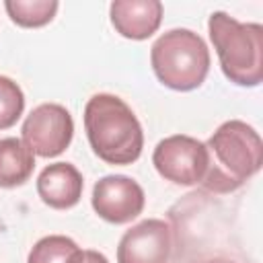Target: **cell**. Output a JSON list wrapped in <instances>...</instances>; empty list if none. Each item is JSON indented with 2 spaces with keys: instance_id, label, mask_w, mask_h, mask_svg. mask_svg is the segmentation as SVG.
Instances as JSON below:
<instances>
[{
  "instance_id": "1",
  "label": "cell",
  "mask_w": 263,
  "mask_h": 263,
  "mask_svg": "<svg viewBox=\"0 0 263 263\" xmlns=\"http://www.w3.org/2000/svg\"><path fill=\"white\" fill-rule=\"evenodd\" d=\"M205 148L208 171L201 185L212 193H232L261 171L263 142L247 121H224L210 136Z\"/></svg>"
},
{
  "instance_id": "2",
  "label": "cell",
  "mask_w": 263,
  "mask_h": 263,
  "mask_svg": "<svg viewBox=\"0 0 263 263\" xmlns=\"http://www.w3.org/2000/svg\"><path fill=\"white\" fill-rule=\"evenodd\" d=\"M84 129L92 152L107 164H132L144 148L142 125L132 107L111 92H97L84 107Z\"/></svg>"
},
{
  "instance_id": "3",
  "label": "cell",
  "mask_w": 263,
  "mask_h": 263,
  "mask_svg": "<svg viewBox=\"0 0 263 263\" xmlns=\"http://www.w3.org/2000/svg\"><path fill=\"white\" fill-rule=\"evenodd\" d=\"M208 33L224 76L238 86H259L263 78V27L240 23L216 10L208 18Z\"/></svg>"
},
{
  "instance_id": "4",
  "label": "cell",
  "mask_w": 263,
  "mask_h": 263,
  "mask_svg": "<svg viewBox=\"0 0 263 263\" xmlns=\"http://www.w3.org/2000/svg\"><path fill=\"white\" fill-rule=\"evenodd\" d=\"M150 64L160 84L187 92L203 84L210 72V49L195 31L171 29L154 41Z\"/></svg>"
},
{
  "instance_id": "5",
  "label": "cell",
  "mask_w": 263,
  "mask_h": 263,
  "mask_svg": "<svg viewBox=\"0 0 263 263\" xmlns=\"http://www.w3.org/2000/svg\"><path fill=\"white\" fill-rule=\"evenodd\" d=\"M152 164L156 173L175 185L191 187L203 181L208 171V148L205 142L175 134L160 140L152 152Z\"/></svg>"
},
{
  "instance_id": "6",
  "label": "cell",
  "mask_w": 263,
  "mask_h": 263,
  "mask_svg": "<svg viewBox=\"0 0 263 263\" xmlns=\"http://www.w3.org/2000/svg\"><path fill=\"white\" fill-rule=\"evenodd\" d=\"M23 142L43 158L60 156L74 138V119L60 103L37 105L23 121Z\"/></svg>"
},
{
  "instance_id": "7",
  "label": "cell",
  "mask_w": 263,
  "mask_h": 263,
  "mask_svg": "<svg viewBox=\"0 0 263 263\" xmlns=\"http://www.w3.org/2000/svg\"><path fill=\"white\" fill-rule=\"evenodd\" d=\"M92 210L109 224H127L136 220L146 205L144 189L125 175H105L92 187Z\"/></svg>"
},
{
  "instance_id": "8",
  "label": "cell",
  "mask_w": 263,
  "mask_h": 263,
  "mask_svg": "<svg viewBox=\"0 0 263 263\" xmlns=\"http://www.w3.org/2000/svg\"><path fill=\"white\" fill-rule=\"evenodd\" d=\"M171 253V224L158 218H148L123 232L117 245V263H168Z\"/></svg>"
},
{
  "instance_id": "9",
  "label": "cell",
  "mask_w": 263,
  "mask_h": 263,
  "mask_svg": "<svg viewBox=\"0 0 263 263\" xmlns=\"http://www.w3.org/2000/svg\"><path fill=\"white\" fill-rule=\"evenodd\" d=\"M111 25L132 41L152 37L162 21V2L158 0H115L109 6Z\"/></svg>"
},
{
  "instance_id": "10",
  "label": "cell",
  "mask_w": 263,
  "mask_h": 263,
  "mask_svg": "<svg viewBox=\"0 0 263 263\" xmlns=\"http://www.w3.org/2000/svg\"><path fill=\"white\" fill-rule=\"evenodd\" d=\"M84 189V179L80 171L70 162L47 164L37 177V195L41 201L53 210L74 208Z\"/></svg>"
},
{
  "instance_id": "11",
  "label": "cell",
  "mask_w": 263,
  "mask_h": 263,
  "mask_svg": "<svg viewBox=\"0 0 263 263\" xmlns=\"http://www.w3.org/2000/svg\"><path fill=\"white\" fill-rule=\"evenodd\" d=\"M35 168V154L21 138H0V189L25 185Z\"/></svg>"
},
{
  "instance_id": "12",
  "label": "cell",
  "mask_w": 263,
  "mask_h": 263,
  "mask_svg": "<svg viewBox=\"0 0 263 263\" xmlns=\"http://www.w3.org/2000/svg\"><path fill=\"white\" fill-rule=\"evenodd\" d=\"M27 263H84V251L70 236L49 234L33 245Z\"/></svg>"
},
{
  "instance_id": "13",
  "label": "cell",
  "mask_w": 263,
  "mask_h": 263,
  "mask_svg": "<svg viewBox=\"0 0 263 263\" xmlns=\"http://www.w3.org/2000/svg\"><path fill=\"white\" fill-rule=\"evenodd\" d=\"M4 8L14 25L23 29H37L53 21L60 8V2L55 0H6Z\"/></svg>"
},
{
  "instance_id": "14",
  "label": "cell",
  "mask_w": 263,
  "mask_h": 263,
  "mask_svg": "<svg viewBox=\"0 0 263 263\" xmlns=\"http://www.w3.org/2000/svg\"><path fill=\"white\" fill-rule=\"evenodd\" d=\"M25 111L23 88L8 76L0 74V129L12 127Z\"/></svg>"
},
{
  "instance_id": "15",
  "label": "cell",
  "mask_w": 263,
  "mask_h": 263,
  "mask_svg": "<svg viewBox=\"0 0 263 263\" xmlns=\"http://www.w3.org/2000/svg\"><path fill=\"white\" fill-rule=\"evenodd\" d=\"M84 263H109V259L103 253H99V251L86 249L84 251Z\"/></svg>"
},
{
  "instance_id": "16",
  "label": "cell",
  "mask_w": 263,
  "mask_h": 263,
  "mask_svg": "<svg viewBox=\"0 0 263 263\" xmlns=\"http://www.w3.org/2000/svg\"><path fill=\"white\" fill-rule=\"evenodd\" d=\"M203 263H236V261L234 259H228V257H212V259H208Z\"/></svg>"
}]
</instances>
